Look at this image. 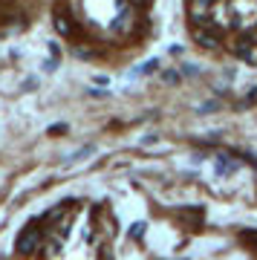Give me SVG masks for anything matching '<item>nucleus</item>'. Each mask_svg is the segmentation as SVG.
Returning a JSON list of instances; mask_svg holds the SVG:
<instances>
[{"instance_id":"nucleus-4","label":"nucleus","mask_w":257,"mask_h":260,"mask_svg":"<svg viewBox=\"0 0 257 260\" xmlns=\"http://www.w3.org/2000/svg\"><path fill=\"white\" fill-rule=\"evenodd\" d=\"M55 32L64 38H73L75 35V23L70 18H67L64 12H55Z\"/></svg>"},{"instance_id":"nucleus-5","label":"nucleus","mask_w":257,"mask_h":260,"mask_svg":"<svg viewBox=\"0 0 257 260\" xmlns=\"http://www.w3.org/2000/svg\"><path fill=\"white\" fill-rule=\"evenodd\" d=\"M136 3H139V0H136Z\"/></svg>"},{"instance_id":"nucleus-2","label":"nucleus","mask_w":257,"mask_h":260,"mask_svg":"<svg viewBox=\"0 0 257 260\" xmlns=\"http://www.w3.org/2000/svg\"><path fill=\"white\" fill-rule=\"evenodd\" d=\"M194 38H197V44H200L202 49H217V47H220V32H217V26L197 29Z\"/></svg>"},{"instance_id":"nucleus-1","label":"nucleus","mask_w":257,"mask_h":260,"mask_svg":"<svg viewBox=\"0 0 257 260\" xmlns=\"http://www.w3.org/2000/svg\"><path fill=\"white\" fill-rule=\"evenodd\" d=\"M38 243H41V232H38L35 225H26V229L20 232L18 243H15V249H18L20 254H32V251L38 249Z\"/></svg>"},{"instance_id":"nucleus-3","label":"nucleus","mask_w":257,"mask_h":260,"mask_svg":"<svg viewBox=\"0 0 257 260\" xmlns=\"http://www.w3.org/2000/svg\"><path fill=\"white\" fill-rule=\"evenodd\" d=\"M211 6H214V0H188V15L194 20H202L211 12Z\"/></svg>"}]
</instances>
